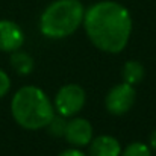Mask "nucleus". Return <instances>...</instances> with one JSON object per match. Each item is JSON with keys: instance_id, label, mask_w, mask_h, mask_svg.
<instances>
[{"instance_id": "1", "label": "nucleus", "mask_w": 156, "mask_h": 156, "mask_svg": "<svg viewBox=\"0 0 156 156\" xmlns=\"http://www.w3.org/2000/svg\"><path fill=\"white\" fill-rule=\"evenodd\" d=\"M83 29L90 41L106 53L123 52L132 34V17L118 2L103 0L85 9Z\"/></svg>"}, {"instance_id": "2", "label": "nucleus", "mask_w": 156, "mask_h": 156, "mask_svg": "<svg viewBox=\"0 0 156 156\" xmlns=\"http://www.w3.org/2000/svg\"><path fill=\"white\" fill-rule=\"evenodd\" d=\"M11 114L18 126L26 130L44 129L55 117V106L47 94L34 85L21 87L11 100Z\"/></svg>"}, {"instance_id": "3", "label": "nucleus", "mask_w": 156, "mask_h": 156, "mask_svg": "<svg viewBox=\"0 0 156 156\" xmlns=\"http://www.w3.org/2000/svg\"><path fill=\"white\" fill-rule=\"evenodd\" d=\"M83 15L80 0H55L40 17V32L50 40L67 38L82 26Z\"/></svg>"}, {"instance_id": "4", "label": "nucleus", "mask_w": 156, "mask_h": 156, "mask_svg": "<svg viewBox=\"0 0 156 156\" xmlns=\"http://www.w3.org/2000/svg\"><path fill=\"white\" fill-rule=\"evenodd\" d=\"M85 90L77 83H67L55 96V111L62 117H74L85 106Z\"/></svg>"}, {"instance_id": "5", "label": "nucleus", "mask_w": 156, "mask_h": 156, "mask_svg": "<svg viewBox=\"0 0 156 156\" xmlns=\"http://www.w3.org/2000/svg\"><path fill=\"white\" fill-rule=\"evenodd\" d=\"M135 99H136V93H135L133 85L123 82V83L112 87L108 91L106 99H105V106L109 114L120 117L132 109Z\"/></svg>"}, {"instance_id": "6", "label": "nucleus", "mask_w": 156, "mask_h": 156, "mask_svg": "<svg viewBox=\"0 0 156 156\" xmlns=\"http://www.w3.org/2000/svg\"><path fill=\"white\" fill-rule=\"evenodd\" d=\"M64 138L68 144L74 146V147H85L91 143V140L94 138V130H93V124L82 117H74L70 121H67L65 126V132H64Z\"/></svg>"}, {"instance_id": "7", "label": "nucleus", "mask_w": 156, "mask_h": 156, "mask_svg": "<svg viewBox=\"0 0 156 156\" xmlns=\"http://www.w3.org/2000/svg\"><path fill=\"white\" fill-rule=\"evenodd\" d=\"M24 43V34L21 27L11 20H0V50L15 52L21 49Z\"/></svg>"}, {"instance_id": "8", "label": "nucleus", "mask_w": 156, "mask_h": 156, "mask_svg": "<svg viewBox=\"0 0 156 156\" xmlns=\"http://www.w3.org/2000/svg\"><path fill=\"white\" fill-rule=\"evenodd\" d=\"M88 156H120L121 146L118 140L112 135H100L91 140L88 144Z\"/></svg>"}, {"instance_id": "9", "label": "nucleus", "mask_w": 156, "mask_h": 156, "mask_svg": "<svg viewBox=\"0 0 156 156\" xmlns=\"http://www.w3.org/2000/svg\"><path fill=\"white\" fill-rule=\"evenodd\" d=\"M9 64H11L12 70H14L17 74H20V76H27V74H30L32 70H34V65H35L32 56H30L29 53L21 52L20 49L15 50V52H12L11 58H9Z\"/></svg>"}, {"instance_id": "10", "label": "nucleus", "mask_w": 156, "mask_h": 156, "mask_svg": "<svg viewBox=\"0 0 156 156\" xmlns=\"http://www.w3.org/2000/svg\"><path fill=\"white\" fill-rule=\"evenodd\" d=\"M123 80L129 85H136L143 80L144 77V65L138 61H127L123 65V71H121Z\"/></svg>"}, {"instance_id": "11", "label": "nucleus", "mask_w": 156, "mask_h": 156, "mask_svg": "<svg viewBox=\"0 0 156 156\" xmlns=\"http://www.w3.org/2000/svg\"><path fill=\"white\" fill-rule=\"evenodd\" d=\"M120 156H152V149L144 143H132L124 150H121Z\"/></svg>"}, {"instance_id": "12", "label": "nucleus", "mask_w": 156, "mask_h": 156, "mask_svg": "<svg viewBox=\"0 0 156 156\" xmlns=\"http://www.w3.org/2000/svg\"><path fill=\"white\" fill-rule=\"evenodd\" d=\"M65 126H67V120H65V117H62V115H56L55 114V117H53L52 120H50V123L46 126L47 127V130H49V133L52 135V136H64V132H65Z\"/></svg>"}, {"instance_id": "13", "label": "nucleus", "mask_w": 156, "mask_h": 156, "mask_svg": "<svg viewBox=\"0 0 156 156\" xmlns=\"http://www.w3.org/2000/svg\"><path fill=\"white\" fill-rule=\"evenodd\" d=\"M9 90H11V79H9L8 73L0 68V99L5 97L9 93Z\"/></svg>"}, {"instance_id": "14", "label": "nucleus", "mask_w": 156, "mask_h": 156, "mask_svg": "<svg viewBox=\"0 0 156 156\" xmlns=\"http://www.w3.org/2000/svg\"><path fill=\"white\" fill-rule=\"evenodd\" d=\"M58 156H88V155H85L82 150H79V149L76 147V149H67V150L61 152Z\"/></svg>"}, {"instance_id": "15", "label": "nucleus", "mask_w": 156, "mask_h": 156, "mask_svg": "<svg viewBox=\"0 0 156 156\" xmlns=\"http://www.w3.org/2000/svg\"><path fill=\"white\" fill-rule=\"evenodd\" d=\"M149 147L152 149V150H155L156 152V129L150 133V140H149Z\"/></svg>"}]
</instances>
